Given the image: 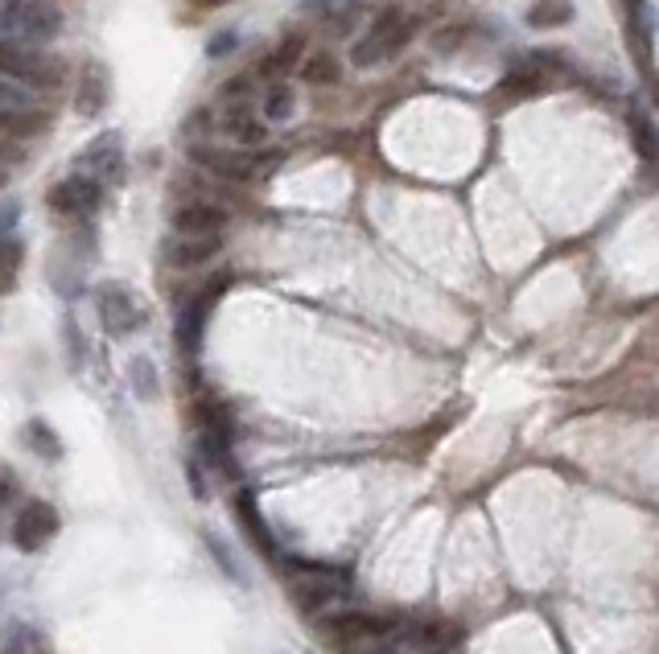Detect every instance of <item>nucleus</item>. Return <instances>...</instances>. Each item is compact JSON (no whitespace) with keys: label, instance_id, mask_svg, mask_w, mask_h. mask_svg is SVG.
Returning <instances> with one entry per match:
<instances>
[{"label":"nucleus","instance_id":"9d476101","mask_svg":"<svg viewBox=\"0 0 659 654\" xmlns=\"http://www.w3.org/2000/svg\"><path fill=\"white\" fill-rule=\"evenodd\" d=\"M219 251H223L219 235H177V239L165 243V260H170L173 268H203L210 264Z\"/></svg>","mask_w":659,"mask_h":654},{"label":"nucleus","instance_id":"0eeeda50","mask_svg":"<svg viewBox=\"0 0 659 654\" xmlns=\"http://www.w3.org/2000/svg\"><path fill=\"white\" fill-rule=\"evenodd\" d=\"M190 161H198L203 170L219 173V177H231V182H248V177H256V173H264L277 156L244 153V149H210V144H194V149H190Z\"/></svg>","mask_w":659,"mask_h":654},{"label":"nucleus","instance_id":"aec40b11","mask_svg":"<svg viewBox=\"0 0 659 654\" xmlns=\"http://www.w3.org/2000/svg\"><path fill=\"white\" fill-rule=\"evenodd\" d=\"M25 445H30L37 457H46V461H58V457H63V440L54 436V428H50L46 421L25 424Z\"/></svg>","mask_w":659,"mask_h":654},{"label":"nucleus","instance_id":"dca6fc26","mask_svg":"<svg viewBox=\"0 0 659 654\" xmlns=\"http://www.w3.org/2000/svg\"><path fill=\"white\" fill-rule=\"evenodd\" d=\"M298 70H301V78H305L310 87H334V83L343 78V63H338V54H330V50L305 54Z\"/></svg>","mask_w":659,"mask_h":654},{"label":"nucleus","instance_id":"2eb2a0df","mask_svg":"<svg viewBox=\"0 0 659 654\" xmlns=\"http://www.w3.org/2000/svg\"><path fill=\"white\" fill-rule=\"evenodd\" d=\"M83 170H91V177H99V182L120 177V141H116V137L95 141L91 149L83 153Z\"/></svg>","mask_w":659,"mask_h":654},{"label":"nucleus","instance_id":"4468645a","mask_svg":"<svg viewBox=\"0 0 659 654\" xmlns=\"http://www.w3.org/2000/svg\"><path fill=\"white\" fill-rule=\"evenodd\" d=\"M227 128V137L239 144V149H256V144H264L268 137V120H256L251 108H231V116L223 120Z\"/></svg>","mask_w":659,"mask_h":654},{"label":"nucleus","instance_id":"f257e3e1","mask_svg":"<svg viewBox=\"0 0 659 654\" xmlns=\"http://www.w3.org/2000/svg\"><path fill=\"white\" fill-rule=\"evenodd\" d=\"M392 634V622L367 613V609H346V613H330L322 618V642L334 654H371V646Z\"/></svg>","mask_w":659,"mask_h":654},{"label":"nucleus","instance_id":"1a4fd4ad","mask_svg":"<svg viewBox=\"0 0 659 654\" xmlns=\"http://www.w3.org/2000/svg\"><path fill=\"white\" fill-rule=\"evenodd\" d=\"M170 222L177 235H219L227 227V210L219 203H206V198H190V203L173 206Z\"/></svg>","mask_w":659,"mask_h":654},{"label":"nucleus","instance_id":"a211bd4d","mask_svg":"<svg viewBox=\"0 0 659 654\" xmlns=\"http://www.w3.org/2000/svg\"><path fill=\"white\" fill-rule=\"evenodd\" d=\"M573 21V4L569 0H536L528 9V25L532 30H557V25H569Z\"/></svg>","mask_w":659,"mask_h":654},{"label":"nucleus","instance_id":"bb28decb","mask_svg":"<svg viewBox=\"0 0 659 654\" xmlns=\"http://www.w3.org/2000/svg\"><path fill=\"white\" fill-rule=\"evenodd\" d=\"M236 42H239L236 33H219V37L206 46V54H210V58H227V50H236Z\"/></svg>","mask_w":659,"mask_h":654},{"label":"nucleus","instance_id":"f3484780","mask_svg":"<svg viewBox=\"0 0 659 654\" xmlns=\"http://www.w3.org/2000/svg\"><path fill=\"white\" fill-rule=\"evenodd\" d=\"M21 264H25V248H21V239L4 235V239H0V296L13 293V288H17Z\"/></svg>","mask_w":659,"mask_h":654},{"label":"nucleus","instance_id":"6ab92c4d","mask_svg":"<svg viewBox=\"0 0 659 654\" xmlns=\"http://www.w3.org/2000/svg\"><path fill=\"white\" fill-rule=\"evenodd\" d=\"M301 54H305V37H298V33H289L281 46L272 50V58L264 63V75H272V78L289 75L293 66H301Z\"/></svg>","mask_w":659,"mask_h":654},{"label":"nucleus","instance_id":"9b49d317","mask_svg":"<svg viewBox=\"0 0 659 654\" xmlns=\"http://www.w3.org/2000/svg\"><path fill=\"white\" fill-rule=\"evenodd\" d=\"M223 288V284H219ZM219 288H215V293H219ZM210 293V296H215ZM210 296H194V301H190L186 309L177 313V329H173V334H177V346H182V350H186V355H198V346H203V329H206V313H210Z\"/></svg>","mask_w":659,"mask_h":654},{"label":"nucleus","instance_id":"5701e85b","mask_svg":"<svg viewBox=\"0 0 659 654\" xmlns=\"http://www.w3.org/2000/svg\"><path fill=\"white\" fill-rule=\"evenodd\" d=\"M289 116H293V87L272 83V91L264 95V120L268 124H284Z\"/></svg>","mask_w":659,"mask_h":654},{"label":"nucleus","instance_id":"7ed1b4c3","mask_svg":"<svg viewBox=\"0 0 659 654\" xmlns=\"http://www.w3.org/2000/svg\"><path fill=\"white\" fill-rule=\"evenodd\" d=\"M412 42V17L400 13V9H383V13L371 21V30L363 33L355 50H350V63L355 66H379L383 58H392Z\"/></svg>","mask_w":659,"mask_h":654},{"label":"nucleus","instance_id":"20e7f679","mask_svg":"<svg viewBox=\"0 0 659 654\" xmlns=\"http://www.w3.org/2000/svg\"><path fill=\"white\" fill-rule=\"evenodd\" d=\"M0 75L42 91V87H58L63 83V66L54 63L50 54H33V50H25L13 37H0Z\"/></svg>","mask_w":659,"mask_h":654},{"label":"nucleus","instance_id":"4be33fe9","mask_svg":"<svg viewBox=\"0 0 659 654\" xmlns=\"http://www.w3.org/2000/svg\"><path fill=\"white\" fill-rule=\"evenodd\" d=\"M627 124H630V137H635V149H639V156H644V161H656V156H659V137H656V128L644 120V111L630 108Z\"/></svg>","mask_w":659,"mask_h":654},{"label":"nucleus","instance_id":"39448f33","mask_svg":"<svg viewBox=\"0 0 659 654\" xmlns=\"http://www.w3.org/2000/svg\"><path fill=\"white\" fill-rule=\"evenodd\" d=\"M46 206L63 218H91L104 206V182L91 173H71V177L50 186Z\"/></svg>","mask_w":659,"mask_h":654},{"label":"nucleus","instance_id":"b1692460","mask_svg":"<svg viewBox=\"0 0 659 654\" xmlns=\"http://www.w3.org/2000/svg\"><path fill=\"white\" fill-rule=\"evenodd\" d=\"M132 388L141 391L144 400L158 395V374H153V362L149 359H132Z\"/></svg>","mask_w":659,"mask_h":654},{"label":"nucleus","instance_id":"6e6552de","mask_svg":"<svg viewBox=\"0 0 659 654\" xmlns=\"http://www.w3.org/2000/svg\"><path fill=\"white\" fill-rule=\"evenodd\" d=\"M58 535V511L50 502H25L13 519V544L21 552H42Z\"/></svg>","mask_w":659,"mask_h":654},{"label":"nucleus","instance_id":"c85d7f7f","mask_svg":"<svg viewBox=\"0 0 659 654\" xmlns=\"http://www.w3.org/2000/svg\"><path fill=\"white\" fill-rule=\"evenodd\" d=\"M190 4H194V9H206V13H210V9H223V4H231V0H190Z\"/></svg>","mask_w":659,"mask_h":654},{"label":"nucleus","instance_id":"412c9836","mask_svg":"<svg viewBox=\"0 0 659 654\" xmlns=\"http://www.w3.org/2000/svg\"><path fill=\"white\" fill-rule=\"evenodd\" d=\"M0 111H37L33 87H25V83H17V78L0 75Z\"/></svg>","mask_w":659,"mask_h":654},{"label":"nucleus","instance_id":"393cba45","mask_svg":"<svg viewBox=\"0 0 659 654\" xmlns=\"http://www.w3.org/2000/svg\"><path fill=\"white\" fill-rule=\"evenodd\" d=\"M17 490H21V486H17L13 469H0V511H4L9 502H17Z\"/></svg>","mask_w":659,"mask_h":654},{"label":"nucleus","instance_id":"c756f323","mask_svg":"<svg viewBox=\"0 0 659 654\" xmlns=\"http://www.w3.org/2000/svg\"><path fill=\"white\" fill-rule=\"evenodd\" d=\"M656 103H659V87H656Z\"/></svg>","mask_w":659,"mask_h":654},{"label":"nucleus","instance_id":"cd10ccee","mask_svg":"<svg viewBox=\"0 0 659 654\" xmlns=\"http://www.w3.org/2000/svg\"><path fill=\"white\" fill-rule=\"evenodd\" d=\"M371 654H409V651H404L400 642H388V639H383L379 646H371Z\"/></svg>","mask_w":659,"mask_h":654},{"label":"nucleus","instance_id":"423d86ee","mask_svg":"<svg viewBox=\"0 0 659 654\" xmlns=\"http://www.w3.org/2000/svg\"><path fill=\"white\" fill-rule=\"evenodd\" d=\"M95 309H99V321L108 329L111 338H128V334H137L144 326V309L141 301L128 293L125 284H99V293H95Z\"/></svg>","mask_w":659,"mask_h":654},{"label":"nucleus","instance_id":"ddd939ff","mask_svg":"<svg viewBox=\"0 0 659 654\" xmlns=\"http://www.w3.org/2000/svg\"><path fill=\"white\" fill-rule=\"evenodd\" d=\"M236 514H239V523H244V531H248L251 544L260 547L268 560H277V539H272V531L264 527V514H260V506L251 499V490H239L236 494Z\"/></svg>","mask_w":659,"mask_h":654},{"label":"nucleus","instance_id":"a878e982","mask_svg":"<svg viewBox=\"0 0 659 654\" xmlns=\"http://www.w3.org/2000/svg\"><path fill=\"white\" fill-rule=\"evenodd\" d=\"M17 218H21V203L9 198V206H0V239H4V235H13Z\"/></svg>","mask_w":659,"mask_h":654},{"label":"nucleus","instance_id":"f03ea898","mask_svg":"<svg viewBox=\"0 0 659 654\" xmlns=\"http://www.w3.org/2000/svg\"><path fill=\"white\" fill-rule=\"evenodd\" d=\"M0 30L13 42H54L63 33V9L54 0H0Z\"/></svg>","mask_w":659,"mask_h":654},{"label":"nucleus","instance_id":"f8f14e48","mask_svg":"<svg viewBox=\"0 0 659 654\" xmlns=\"http://www.w3.org/2000/svg\"><path fill=\"white\" fill-rule=\"evenodd\" d=\"M108 70L99 63H87L79 75V87H75V108L83 111V116H99V111L108 108Z\"/></svg>","mask_w":659,"mask_h":654}]
</instances>
